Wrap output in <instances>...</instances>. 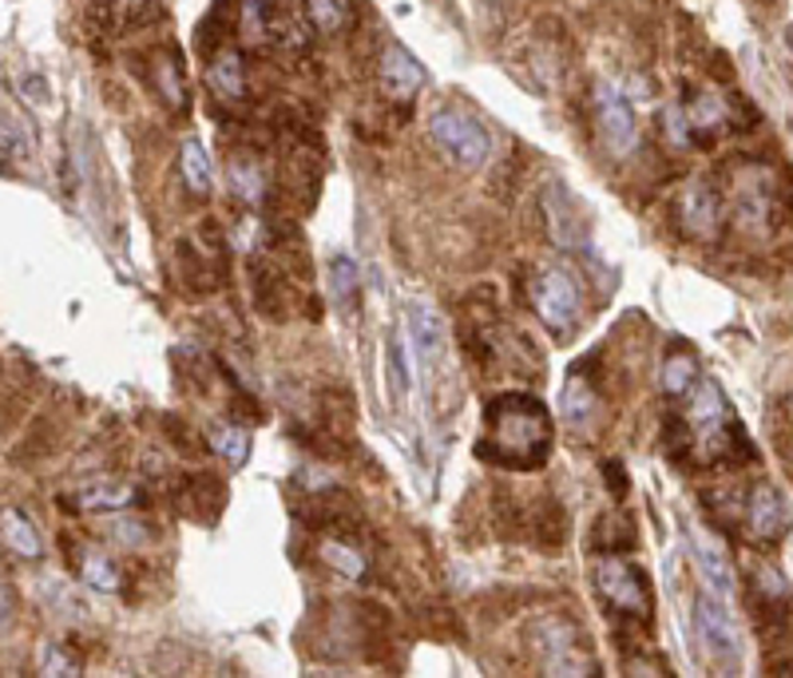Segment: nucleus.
Listing matches in <instances>:
<instances>
[{"label":"nucleus","mask_w":793,"mask_h":678,"mask_svg":"<svg viewBox=\"0 0 793 678\" xmlns=\"http://www.w3.org/2000/svg\"><path fill=\"white\" fill-rule=\"evenodd\" d=\"M690 139H694V131H702V136H719V127L726 124V107H722L719 95H699L694 104H690Z\"/></svg>","instance_id":"obj_25"},{"label":"nucleus","mask_w":793,"mask_h":678,"mask_svg":"<svg viewBox=\"0 0 793 678\" xmlns=\"http://www.w3.org/2000/svg\"><path fill=\"white\" fill-rule=\"evenodd\" d=\"M409 337H393L389 342V377H393V389L405 393L409 381H413V366H409Z\"/></svg>","instance_id":"obj_32"},{"label":"nucleus","mask_w":793,"mask_h":678,"mask_svg":"<svg viewBox=\"0 0 793 678\" xmlns=\"http://www.w3.org/2000/svg\"><path fill=\"white\" fill-rule=\"evenodd\" d=\"M694 627H699V639L706 655L722 667H738L742 658V631L734 623L731 607L722 595H699L694 599Z\"/></svg>","instance_id":"obj_5"},{"label":"nucleus","mask_w":793,"mask_h":678,"mask_svg":"<svg viewBox=\"0 0 793 678\" xmlns=\"http://www.w3.org/2000/svg\"><path fill=\"white\" fill-rule=\"evenodd\" d=\"M230 179H234V187H239V195L242 198H251V203H258V195L266 187H262V171L254 168V159H234V163H230Z\"/></svg>","instance_id":"obj_34"},{"label":"nucleus","mask_w":793,"mask_h":678,"mask_svg":"<svg viewBox=\"0 0 793 678\" xmlns=\"http://www.w3.org/2000/svg\"><path fill=\"white\" fill-rule=\"evenodd\" d=\"M552 452V413L528 393H501L489 401V440L481 457L501 469H540Z\"/></svg>","instance_id":"obj_1"},{"label":"nucleus","mask_w":793,"mask_h":678,"mask_svg":"<svg viewBox=\"0 0 793 678\" xmlns=\"http://www.w3.org/2000/svg\"><path fill=\"white\" fill-rule=\"evenodd\" d=\"M32 143L12 124H0V163H28Z\"/></svg>","instance_id":"obj_35"},{"label":"nucleus","mask_w":793,"mask_h":678,"mask_svg":"<svg viewBox=\"0 0 793 678\" xmlns=\"http://www.w3.org/2000/svg\"><path fill=\"white\" fill-rule=\"evenodd\" d=\"M667 127H670V139H675V143H690V119L679 112V107H670L667 112Z\"/></svg>","instance_id":"obj_39"},{"label":"nucleus","mask_w":793,"mask_h":678,"mask_svg":"<svg viewBox=\"0 0 793 678\" xmlns=\"http://www.w3.org/2000/svg\"><path fill=\"white\" fill-rule=\"evenodd\" d=\"M156 80H159V92L168 100L171 107H183V76H179V60L171 53H156Z\"/></svg>","instance_id":"obj_29"},{"label":"nucleus","mask_w":793,"mask_h":678,"mask_svg":"<svg viewBox=\"0 0 793 678\" xmlns=\"http://www.w3.org/2000/svg\"><path fill=\"white\" fill-rule=\"evenodd\" d=\"M0 532H4V540H9L12 552L24 555V560H36V555L44 552L41 532L32 528V520L24 516L21 508H9L4 516H0Z\"/></svg>","instance_id":"obj_20"},{"label":"nucleus","mask_w":793,"mask_h":678,"mask_svg":"<svg viewBox=\"0 0 793 678\" xmlns=\"http://www.w3.org/2000/svg\"><path fill=\"white\" fill-rule=\"evenodd\" d=\"M210 84L219 88L227 100H242L246 95V68H242L239 53H215V64H210Z\"/></svg>","instance_id":"obj_21"},{"label":"nucleus","mask_w":793,"mask_h":678,"mask_svg":"<svg viewBox=\"0 0 793 678\" xmlns=\"http://www.w3.org/2000/svg\"><path fill=\"white\" fill-rule=\"evenodd\" d=\"M595 587L604 595L607 604L619 607L623 616L647 619L651 616V587L643 579V572L631 564H623L619 555H607L595 564Z\"/></svg>","instance_id":"obj_6"},{"label":"nucleus","mask_w":793,"mask_h":678,"mask_svg":"<svg viewBox=\"0 0 793 678\" xmlns=\"http://www.w3.org/2000/svg\"><path fill=\"white\" fill-rule=\"evenodd\" d=\"M210 445H215V452H222L230 464H246V457H251V433L239 425L210 428Z\"/></svg>","instance_id":"obj_26"},{"label":"nucleus","mask_w":793,"mask_h":678,"mask_svg":"<svg viewBox=\"0 0 793 678\" xmlns=\"http://www.w3.org/2000/svg\"><path fill=\"white\" fill-rule=\"evenodd\" d=\"M84 579L95 587V591H119V584H124L119 567H115L107 555H88V560H84Z\"/></svg>","instance_id":"obj_31"},{"label":"nucleus","mask_w":793,"mask_h":678,"mask_svg":"<svg viewBox=\"0 0 793 678\" xmlns=\"http://www.w3.org/2000/svg\"><path fill=\"white\" fill-rule=\"evenodd\" d=\"M690 543H694V560L702 567V579L710 584V591L731 599L734 595V564L722 540L714 532H702V528H690Z\"/></svg>","instance_id":"obj_12"},{"label":"nucleus","mask_w":793,"mask_h":678,"mask_svg":"<svg viewBox=\"0 0 793 678\" xmlns=\"http://www.w3.org/2000/svg\"><path fill=\"white\" fill-rule=\"evenodd\" d=\"M746 528L758 543H778L785 536V504H782V492L773 489V484L758 481L746 496Z\"/></svg>","instance_id":"obj_9"},{"label":"nucleus","mask_w":793,"mask_h":678,"mask_svg":"<svg viewBox=\"0 0 793 678\" xmlns=\"http://www.w3.org/2000/svg\"><path fill=\"white\" fill-rule=\"evenodd\" d=\"M604 472H607V489H611V496H627V469L623 464H619V460H607Z\"/></svg>","instance_id":"obj_40"},{"label":"nucleus","mask_w":793,"mask_h":678,"mask_svg":"<svg viewBox=\"0 0 793 678\" xmlns=\"http://www.w3.org/2000/svg\"><path fill=\"white\" fill-rule=\"evenodd\" d=\"M322 560L334 567V572H342L345 579H361V575H366V560H361V552H354V548L342 543V540H325Z\"/></svg>","instance_id":"obj_28"},{"label":"nucleus","mask_w":793,"mask_h":678,"mask_svg":"<svg viewBox=\"0 0 793 678\" xmlns=\"http://www.w3.org/2000/svg\"><path fill=\"white\" fill-rule=\"evenodd\" d=\"M591 409H595L591 386H587L584 377H572V381H567V389H564V413L575 421V425H579V421H584Z\"/></svg>","instance_id":"obj_33"},{"label":"nucleus","mask_w":793,"mask_h":678,"mask_svg":"<svg viewBox=\"0 0 793 678\" xmlns=\"http://www.w3.org/2000/svg\"><path fill=\"white\" fill-rule=\"evenodd\" d=\"M543 219H548V234H552L555 246H564V251L587 246L591 222H587L579 198H575L564 183H548V187H543Z\"/></svg>","instance_id":"obj_7"},{"label":"nucleus","mask_w":793,"mask_h":678,"mask_svg":"<svg viewBox=\"0 0 793 678\" xmlns=\"http://www.w3.org/2000/svg\"><path fill=\"white\" fill-rule=\"evenodd\" d=\"M41 663L48 675H80V658L72 655V651H64L60 643H48V647L41 651Z\"/></svg>","instance_id":"obj_36"},{"label":"nucleus","mask_w":793,"mask_h":678,"mask_svg":"<svg viewBox=\"0 0 793 678\" xmlns=\"http://www.w3.org/2000/svg\"><path fill=\"white\" fill-rule=\"evenodd\" d=\"M377 76H381V84H386L389 95L396 100H409V95H417L425 88V68L417 64V56L401 48V44H386L381 56H377Z\"/></svg>","instance_id":"obj_10"},{"label":"nucleus","mask_w":793,"mask_h":678,"mask_svg":"<svg viewBox=\"0 0 793 678\" xmlns=\"http://www.w3.org/2000/svg\"><path fill=\"white\" fill-rule=\"evenodd\" d=\"M251 286H254V306L258 313L274 318V322H286V290H283V274L274 271L266 258H251Z\"/></svg>","instance_id":"obj_15"},{"label":"nucleus","mask_w":793,"mask_h":678,"mask_svg":"<svg viewBox=\"0 0 793 678\" xmlns=\"http://www.w3.org/2000/svg\"><path fill=\"white\" fill-rule=\"evenodd\" d=\"M21 92H24V100H28L32 107H44V104H53V84L44 80V76H36V72H28L21 80Z\"/></svg>","instance_id":"obj_37"},{"label":"nucleus","mask_w":793,"mask_h":678,"mask_svg":"<svg viewBox=\"0 0 793 678\" xmlns=\"http://www.w3.org/2000/svg\"><path fill=\"white\" fill-rule=\"evenodd\" d=\"M306 9H310V21L330 36L342 32L349 21V0H306Z\"/></svg>","instance_id":"obj_30"},{"label":"nucleus","mask_w":793,"mask_h":678,"mask_svg":"<svg viewBox=\"0 0 793 678\" xmlns=\"http://www.w3.org/2000/svg\"><path fill=\"white\" fill-rule=\"evenodd\" d=\"M631 543H635V532H631V524L619 512H607L604 520L595 524V548L619 555V548H631Z\"/></svg>","instance_id":"obj_27"},{"label":"nucleus","mask_w":793,"mask_h":678,"mask_svg":"<svg viewBox=\"0 0 793 678\" xmlns=\"http://www.w3.org/2000/svg\"><path fill=\"white\" fill-rule=\"evenodd\" d=\"M330 286H334V302L342 310H354L357 294H361V274H357V262L349 254H334L330 258Z\"/></svg>","instance_id":"obj_22"},{"label":"nucleus","mask_w":793,"mask_h":678,"mask_svg":"<svg viewBox=\"0 0 793 678\" xmlns=\"http://www.w3.org/2000/svg\"><path fill=\"white\" fill-rule=\"evenodd\" d=\"M112 532H115V536H124V543H131V548L147 540V528H143V524H131V520L112 524Z\"/></svg>","instance_id":"obj_41"},{"label":"nucleus","mask_w":793,"mask_h":678,"mask_svg":"<svg viewBox=\"0 0 793 678\" xmlns=\"http://www.w3.org/2000/svg\"><path fill=\"white\" fill-rule=\"evenodd\" d=\"M119 32V4L115 0H88L84 9V36L95 53H104V44Z\"/></svg>","instance_id":"obj_17"},{"label":"nucleus","mask_w":793,"mask_h":678,"mask_svg":"<svg viewBox=\"0 0 793 678\" xmlns=\"http://www.w3.org/2000/svg\"><path fill=\"white\" fill-rule=\"evenodd\" d=\"M790 413H793V401H790Z\"/></svg>","instance_id":"obj_42"},{"label":"nucleus","mask_w":793,"mask_h":678,"mask_svg":"<svg viewBox=\"0 0 793 678\" xmlns=\"http://www.w3.org/2000/svg\"><path fill=\"white\" fill-rule=\"evenodd\" d=\"M595 119H599V136L611 147V156H627L635 147V107H631V100L616 84H595Z\"/></svg>","instance_id":"obj_8"},{"label":"nucleus","mask_w":793,"mask_h":678,"mask_svg":"<svg viewBox=\"0 0 793 678\" xmlns=\"http://www.w3.org/2000/svg\"><path fill=\"white\" fill-rule=\"evenodd\" d=\"M679 219L690 234L699 239H714L722 230V198L710 183H690L679 195Z\"/></svg>","instance_id":"obj_11"},{"label":"nucleus","mask_w":793,"mask_h":678,"mask_svg":"<svg viewBox=\"0 0 793 678\" xmlns=\"http://www.w3.org/2000/svg\"><path fill=\"white\" fill-rule=\"evenodd\" d=\"M428 136H433V143L464 171L484 168L492 159L489 127H484L476 115L460 112V107H440V112L428 115Z\"/></svg>","instance_id":"obj_2"},{"label":"nucleus","mask_w":793,"mask_h":678,"mask_svg":"<svg viewBox=\"0 0 793 678\" xmlns=\"http://www.w3.org/2000/svg\"><path fill=\"white\" fill-rule=\"evenodd\" d=\"M183 179H187V187L195 191V195H207L210 191V159H207V147L198 143V139L183 143Z\"/></svg>","instance_id":"obj_24"},{"label":"nucleus","mask_w":793,"mask_h":678,"mask_svg":"<svg viewBox=\"0 0 793 678\" xmlns=\"http://www.w3.org/2000/svg\"><path fill=\"white\" fill-rule=\"evenodd\" d=\"M12 619H16V595L9 584H0V635L12 627Z\"/></svg>","instance_id":"obj_38"},{"label":"nucleus","mask_w":793,"mask_h":678,"mask_svg":"<svg viewBox=\"0 0 793 678\" xmlns=\"http://www.w3.org/2000/svg\"><path fill=\"white\" fill-rule=\"evenodd\" d=\"M690 421L702 428V433H714L731 421V405H726V397L714 381H702L694 386V405H690Z\"/></svg>","instance_id":"obj_16"},{"label":"nucleus","mask_w":793,"mask_h":678,"mask_svg":"<svg viewBox=\"0 0 793 678\" xmlns=\"http://www.w3.org/2000/svg\"><path fill=\"white\" fill-rule=\"evenodd\" d=\"M532 643L543 658V670H552V675H599L595 658L584 647L579 627L567 623V619H543V623H536Z\"/></svg>","instance_id":"obj_3"},{"label":"nucleus","mask_w":793,"mask_h":678,"mask_svg":"<svg viewBox=\"0 0 793 678\" xmlns=\"http://www.w3.org/2000/svg\"><path fill=\"white\" fill-rule=\"evenodd\" d=\"M532 532L543 548H560L567 540V512L560 501H543L540 508H532Z\"/></svg>","instance_id":"obj_23"},{"label":"nucleus","mask_w":793,"mask_h":678,"mask_svg":"<svg viewBox=\"0 0 793 678\" xmlns=\"http://www.w3.org/2000/svg\"><path fill=\"white\" fill-rule=\"evenodd\" d=\"M131 501H136V489H131V484H119V481H104V484H92V489L76 492V508L80 512H119Z\"/></svg>","instance_id":"obj_18"},{"label":"nucleus","mask_w":793,"mask_h":678,"mask_svg":"<svg viewBox=\"0 0 793 678\" xmlns=\"http://www.w3.org/2000/svg\"><path fill=\"white\" fill-rule=\"evenodd\" d=\"M750 599H754V616H770V619H785L793 611V591L782 575L773 567H754V584H750Z\"/></svg>","instance_id":"obj_13"},{"label":"nucleus","mask_w":793,"mask_h":678,"mask_svg":"<svg viewBox=\"0 0 793 678\" xmlns=\"http://www.w3.org/2000/svg\"><path fill=\"white\" fill-rule=\"evenodd\" d=\"M409 349H417V357L425 366H433L445 354V325L428 306H413L409 310Z\"/></svg>","instance_id":"obj_14"},{"label":"nucleus","mask_w":793,"mask_h":678,"mask_svg":"<svg viewBox=\"0 0 793 678\" xmlns=\"http://www.w3.org/2000/svg\"><path fill=\"white\" fill-rule=\"evenodd\" d=\"M694 386H699V357L682 345V349L667 354V361H663V389L670 397H687L694 393Z\"/></svg>","instance_id":"obj_19"},{"label":"nucleus","mask_w":793,"mask_h":678,"mask_svg":"<svg viewBox=\"0 0 793 678\" xmlns=\"http://www.w3.org/2000/svg\"><path fill=\"white\" fill-rule=\"evenodd\" d=\"M532 302L540 322L552 330L555 337H567L579 325V286L567 271H540L532 286Z\"/></svg>","instance_id":"obj_4"}]
</instances>
